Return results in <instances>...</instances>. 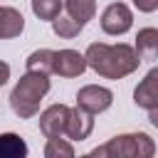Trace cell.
Listing matches in <instances>:
<instances>
[{
  "label": "cell",
  "mask_w": 158,
  "mask_h": 158,
  "mask_svg": "<svg viewBox=\"0 0 158 158\" xmlns=\"http://www.w3.org/2000/svg\"><path fill=\"white\" fill-rule=\"evenodd\" d=\"M84 57H86V67L94 69L104 79H123V77L133 74L141 64L136 49L126 42H118V44L91 42L86 47Z\"/></svg>",
  "instance_id": "6da1fadb"
},
{
  "label": "cell",
  "mask_w": 158,
  "mask_h": 158,
  "mask_svg": "<svg viewBox=\"0 0 158 158\" xmlns=\"http://www.w3.org/2000/svg\"><path fill=\"white\" fill-rule=\"evenodd\" d=\"M47 91H49V74L25 72L10 91V106H12L15 116L32 118L40 111V101L44 99Z\"/></svg>",
  "instance_id": "7a4b0ae2"
},
{
  "label": "cell",
  "mask_w": 158,
  "mask_h": 158,
  "mask_svg": "<svg viewBox=\"0 0 158 158\" xmlns=\"http://www.w3.org/2000/svg\"><path fill=\"white\" fill-rule=\"evenodd\" d=\"M156 153V143L148 133L136 131V133H121L106 141L104 146H96L89 151V156H114V158H151Z\"/></svg>",
  "instance_id": "3957f363"
},
{
  "label": "cell",
  "mask_w": 158,
  "mask_h": 158,
  "mask_svg": "<svg viewBox=\"0 0 158 158\" xmlns=\"http://www.w3.org/2000/svg\"><path fill=\"white\" fill-rule=\"evenodd\" d=\"M101 30L106 32V35H114V37H118V35H126L128 30H131V25H133V12H131V7L126 5V2H111V5H106V10L101 12Z\"/></svg>",
  "instance_id": "277c9868"
},
{
  "label": "cell",
  "mask_w": 158,
  "mask_h": 158,
  "mask_svg": "<svg viewBox=\"0 0 158 158\" xmlns=\"http://www.w3.org/2000/svg\"><path fill=\"white\" fill-rule=\"evenodd\" d=\"M114 104V91L99 84H86L77 91V106H81L89 114H101Z\"/></svg>",
  "instance_id": "5b68a950"
},
{
  "label": "cell",
  "mask_w": 158,
  "mask_h": 158,
  "mask_svg": "<svg viewBox=\"0 0 158 158\" xmlns=\"http://www.w3.org/2000/svg\"><path fill=\"white\" fill-rule=\"evenodd\" d=\"M67 118H69V106L67 104H52L40 114V131L44 133V138H54V136H64L67 128ZM67 138V136H64Z\"/></svg>",
  "instance_id": "8992f818"
},
{
  "label": "cell",
  "mask_w": 158,
  "mask_h": 158,
  "mask_svg": "<svg viewBox=\"0 0 158 158\" xmlns=\"http://www.w3.org/2000/svg\"><path fill=\"white\" fill-rule=\"evenodd\" d=\"M86 69V57L77 49H59L54 52V74L72 79V77H81Z\"/></svg>",
  "instance_id": "52a82bcc"
},
{
  "label": "cell",
  "mask_w": 158,
  "mask_h": 158,
  "mask_svg": "<svg viewBox=\"0 0 158 158\" xmlns=\"http://www.w3.org/2000/svg\"><path fill=\"white\" fill-rule=\"evenodd\" d=\"M91 131H94V114L84 111L81 106L69 109V118H67L64 136H67L69 141H84V138H89Z\"/></svg>",
  "instance_id": "ba28073f"
},
{
  "label": "cell",
  "mask_w": 158,
  "mask_h": 158,
  "mask_svg": "<svg viewBox=\"0 0 158 158\" xmlns=\"http://www.w3.org/2000/svg\"><path fill=\"white\" fill-rule=\"evenodd\" d=\"M133 104L138 109H153L158 106V67H153L133 89Z\"/></svg>",
  "instance_id": "9c48e42d"
},
{
  "label": "cell",
  "mask_w": 158,
  "mask_h": 158,
  "mask_svg": "<svg viewBox=\"0 0 158 158\" xmlns=\"http://www.w3.org/2000/svg\"><path fill=\"white\" fill-rule=\"evenodd\" d=\"M22 30H25L22 12L10 5H0V40H12L22 35Z\"/></svg>",
  "instance_id": "30bf717a"
},
{
  "label": "cell",
  "mask_w": 158,
  "mask_h": 158,
  "mask_svg": "<svg viewBox=\"0 0 158 158\" xmlns=\"http://www.w3.org/2000/svg\"><path fill=\"white\" fill-rule=\"evenodd\" d=\"M133 49H136L138 59H158V30L156 27L138 30Z\"/></svg>",
  "instance_id": "8fae6325"
},
{
  "label": "cell",
  "mask_w": 158,
  "mask_h": 158,
  "mask_svg": "<svg viewBox=\"0 0 158 158\" xmlns=\"http://www.w3.org/2000/svg\"><path fill=\"white\" fill-rule=\"evenodd\" d=\"M27 72H40V74H54V49H35L27 59H25Z\"/></svg>",
  "instance_id": "7c38bea8"
},
{
  "label": "cell",
  "mask_w": 158,
  "mask_h": 158,
  "mask_svg": "<svg viewBox=\"0 0 158 158\" xmlns=\"http://www.w3.org/2000/svg\"><path fill=\"white\" fill-rule=\"evenodd\" d=\"M27 153H30V148L17 133H12V131L0 133V158H25Z\"/></svg>",
  "instance_id": "4fadbf2b"
},
{
  "label": "cell",
  "mask_w": 158,
  "mask_h": 158,
  "mask_svg": "<svg viewBox=\"0 0 158 158\" xmlns=\"http://www.w3.org/2000/svg\"><path fill=\"white\" fill-rule=\"evenodd\" d=\"M64 10L79 25H86L96 15V0H64Z\"/></svg>",
  "instance_id": "5bb4252c"
},
{
  "label": "cell",
  "mask_w": 158,
  "mask_h": 158,
  "mask_svg": "<svg viewBox=\"0 0 158 158\" xmlns=\"http://www.w3.org/2000/svg\"><path fill=\"white\" fill-rule=\"evenodd\" d=\"M52 30H54V35H59L62 40H72V37H77V35L84 30V25H79L77 20H72L69 15H57V17L52 20Z\"/></svg>",
  "instance_id": "9a60e30c"
},
{
  "label": "cell",
  "mask_w": 158,
  "mask_h": 158,
  "mask_svg": "<svg viewBox=\"0 0 158 158\" xmlns=\"http://www.w3.org/2000/svg\"><path fill=\"white\" fill-rule=\"evenodd\" d=\"M30 5H32V12L40 17V20H54L59 12H62V7H64V0H30Z\"/></svg>",
  "instance_id": "2e32d148"
},
{
  "label": "cell",
  "mask_w": 158,
  "mask_h": 158,
  "mask_svg": "<svg viewBox=\"0 0 158 158\" xmlns=\"http://www.w3.org/2000/svg\"><path fill=\"white\" fill-rule=\"evenodd\" d=\"M44 156L47 158H72L74 156V146L64 136H54V138H47Z\"/></svg>",
  "instance_id": "e0dca14e"
},
{
  "label": "cell",
  "mask_w": 158,
  "mask_h": 158,
  "mask_svg": "<svg viewBox=\"0 0 158 158\" xmlns=\"http://www.w3.org/2000/svg\"><path fill=\"white\" fill-rule=\"evenodd\" d=\"M133 5L138 7V12H156L158 10V0H133Z\"/></svg>",
  "instance_id": "ac0fdd59"
},
{
  "label": "cell",
  "mask_w": 158,
  "mask_h": 158,
  "mask_svg": "<svg viewBox=\"0 0 158 158\" xmlns=\"http://www.w3.org/2000/svg\"><path fill=\"white\" fill-rule=\"evenodd\" d=\"M7 79H10V64L0 59V86H2V84H5Z\"/></svg>",
  "instance_id": "d6986e66"
},
{
  "label": "cell",
  "mask_w": 158,
  "mask_h": 158,
  "mask_svg": "<svg viewBox=\"0 0 158 158\" xmlns=\"http://www.w3.org/2000/svg\"><path fill=\"white\" fill-rule=\"evenodd\" d=\"M148 121H151V126H156V128H158V106L148 109Z\"/></svg>",
  "instance_id": "ffe728a7"
}]
</instances>
